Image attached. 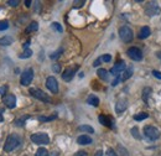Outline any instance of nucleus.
I'll return each mask as SVG.
<instances>
[{
    "label": "nucleus",
    "instance_id": "41",
    "mask_svg": "<svg viewBox=\"0 0 161 156\" xmlns=\"http://www.w3.org/2000/svg\"><path fill=\"white\" fill-rule=\"evenodd\" d=\"M4 121V108L0 107V123Z\"/></svg>",
    "mask_w": 161,
    "mask_h": 156
},
{
    "label": "nucleus",
    "instance_id": "14",
    "mask_svg": "<svg viewBox=\"0 0 161 156\" xmlns=\"http://www.w3.org/2000/svg\"><path fill=\"white\" fill-rule=\"evenodd\" d=\"M133 72H134V68H133V66H129V67H126L125 70H124V72L120 75V81L121 82H124V81H126V79H129V78L133 76Z\"/></svg>",
    "mask_w": 161,
    "mask_h": 156
},
{
    "label": "nucleus",
    "instance_id": "39",
    "mask_svg": "<svg viewBox=\"0 0 161 156\" xmlns=\"http://www.w3.org/2000/svg\"><path fill=\"white\" fill-rule=\"evenodd\" d=\"M73 156H88V154L86 151H77Z\"/></svg>",
    "mask_w": 161,
    "mask_h": 156
},
{
    "label": "nucleus",
    "instance_id": "15",
    "mask_svg": "<svg viewBox=\"0 0 161 156\" xmlns=\"http://www.w3.org/2000/svg\"><path fill=\"white\" fill-rule=\"evenodd\" d=\"M99 121H101L102 125H104V126H108V128H113V120L110 119L109 117H107V115H103L101 114L99 115Z\"/></svg>",
    "mask_w": 161,
    "mask_h": 156
},
{
    "label": "nucleus",
    "instance_id": "28",
    "mask_svg": "<svg viewBox=\"0 0 161 156\" xmlns=\"http://www.w3.org/2000/svg\"><path fill=\"white\" fill-rule=\"evenodd\" d=\"M131 135L135 137V139H138V140H140L141 139V135L139 134V129L136 128V126H134V128H131Z\"/></svg>",
    "mask_w": 161,
    "mask_h": 156
},
{
    "label": "nucleus",
    "instance_id": "5",
    "mask_svg": "<svg viewBox=\"0 0 161 156\" xmlns=\"http://www.w3.org/2000/svg\"><path fill=\"white\" fill-rule=\"evenodd\" d=\"M32 79H34V70H32V68H27V70H25V71L22 72L21 78H20L21 86L27 87L29 84H31Z\"/></svg>",
    "mask_w": 161,
    "mask_h": 156
},
{
    "label": "nucleus",
    "instance_id": "26",
    "mask_svg": "<svg viewBox=\"0 0 161 156\" xmlns=\"http://www.w3.org/2000/svg\"><path fill=\"white\" fill-rule=\"evenodd\" d=\"M146 118H149V114L145 113V112H141L139 114H135V115H134V119H135L136 121H141V120H144V119H146Z\"/></svg>",
    "mask_w": 161,
    "mask_h": 156
},
{
    "label": "nucleus",
    "instance_id": "48",
    "mask_svg": "<svg viewBox=\"0 0 161 156\" xmlns=\"http://www.w3.org/2000/svg\"><path fill=\"white\" fill-rule=\"evenodd\" d=\"M156 56H158V57H159V58H161V51H159V52H158V53H156Z\"/></svg>",
    "mask_w": 161,
    "mask_h": 156
},
{
    "label": "nucleus",
    "instance_id": "30",
    "mask_svg": "<svg viewBox=\"0 0 161 156\" xmlns=\"http://www.w3.org/2000/svg\"><path fill=\"white\" fill-rule=\"evenodd\" d=\"M57 118V114H52L50 117H39L40 121H51V120H55Z\"/></svg>",
    "mask_w": 161,
    "mask_h": 156
},
{
    "label": "nucleus",
    "instance_id": "10",
    "mask_svg": "<svg viewBox=\"0 0 161 156\" xmlns=\"http://www.w3.org/2000/svg\"><path fill=\"white\" fill-rule=\"evenodd\" d=\"M46 87L52 92V93H57L58 92V82L55 77H48L46 79Z\"/></svg>",
    "mask_w": 161,
    "mask_h": 156
},
{
    "label": "nucleus",
    "instance_id": "8",
    "mask_svg": "<svg viewBox=\"0 0 161 156\" xmlns=\"http://www.w3.org/2000/svg\"><path fill=\"white\" fill-rule=\"evenodd\" d=\"M125 68H126L125 62H124V61H119V62H117V63L113 66V68L110 70V73H112L113 76L118 77V76H120L121 73L124 72V70H125Z\"/></svg>",
    "mask_w": 161,
    "mask_h": 156
},
{
    "label": "nucleus",
    "instance_id": "13",
    "mask_svg": "<svg viewBox=\"0 0 161 156\" xmlns=\"http://www.w3.org/2000/svg\"><path fill=\"white\" fill-rule=\"evenodd\" d=\"M126 108H128V100H126L125 98H120V99L117 102V104H115V112H117L118 114H120V113H123Z\"/></svg>",
    "mask_w": 161,
    "mask_h": 156
},
{
    "label": "nucleus",
    "instance_id": "6",
    "mask_svg": "<svg viewBox=\"0 0 161 156\" xmlns=\"http://www.w3.org/2000/svg\"><path fill=\"white\" fill-rule=\"evenodd\" d=\"M30 94H31L34 98H36V99L41 100V102H45V103L51 102V98L48 97L43 91L37 89V88H31V89H30Z\"/></svg>",
    "mask_w": 161,
    "mask_h": 156
},
{
    "label": "nucleus",
    "instance_id": "46",
    "mask_svg": "<svg viewBox=\"0 0 161 156\" xmlns=\"http://www.w3.org/2000/svg\"><path fill=\"white\" fill-rule=\"evenodd\" d=\"M94 156H103V151H102V150H98V151L96 153V155H94Z\"/></svg>",
    "mask_w": 161,
    "mask_h": 156
},
{
    "label": "nucleus",
    "instance_id": "24",
    "mask_svg": "<svg viewBox=\"0 0 161 156\" xmlns=\"http://www.w3.org/2000/svg\"><path fill=\"white\" fill-rule=\"evenodd\" d=\"M29 115H25V117H21V118H18L15 121H14V124L16 125V126H24L25 125V123H26V120L29 119Z\"/></svg>",
    "mask_w": 161,
    "mask_h": 156
},
{
    "label": "nucleus",
    "instance_id": "27",
    "mask_svg": "<svg viewBox=\"0 0 161 156\" xmlns=\"http://www.w3.org/2000/svg\"><path fill=\"white\" fill-rule=\"evenodd\" d=\"M31 55H32V51L30 50V48H27V50H24V52L21 53L20 58H29V57H31Z\"/></svg>",
    "mask_w": 161,
    "mask_h": 156
},
{
    "label": "nucleus",
    "instance_id": "36",
    "mask_svg": "<svg viewBox=\"0 0 161 156\" xmlns=\"http://www.w3.org/2000/svg\"><path fill=\"white\" fill-rule=\"evenodd\" d=\"M101 58H102V61H103V62H109V61L112 59V56L107 53V55H103Z\"/></svg>",
    "mask_w": 161,
    "mask_h": 156
},
{
    "label": "nucleus",
    "instance_id": "17",
    "mask_svg": "<svg viewBox=\"0 0 161 156\" xmlns=\"http://www.w3.org/2000/svg\"><path fill=\"white\" fill-rule=\"evenodd\" d=\"M150 34H151V30H150V27L149 26H144V27H141L140 29V32H139V39H146V37H149L150 36Z\"/></svg>",
    "mask_w": 161,
    "mask_h": 156
},
{
    "label": "nucleus",
    "instance_id": "42",
    "mask_svg": "<svg viewBox=\"0 0 161 156\" xmlns=\"http://www.w3.org/2000/svg\"><path fill=\"white\" fill-rule=\"evenodd\" d=\"M101 62H102V58H101V57H99V58H98V59H96V61L93 62V66H94V67H98V66L101 64Z\"/></svg>",
    "mask_w": 161,
    "mask_h": 156
},
{
    "label": "nucleus",
    "instance_id": "3",
    "mask_svg": "<svg viewBox=\"0 0 161 156\" xmlns=\"http://www.w3.org/2000/svg\"><path fill=\"white\" fill-rule=\"evenodd\" d=\"M144 134H145V136L147 137L149 140H151V141H154V140H156V139L160 137V131H159V129L155 128V126H153V125L145 126V128H144Z\"/></svg>",
    "mask_w": 161,
    "mask_h": 156
},
{
    "label": "nucleus",
    "instance_id": "43",
    "mask_svg": "<svg viewBox=\"0 0 161 156\" xmlns=\"http://www.w3.org/2000/svg\"><path fill=\"white\" fill-rule=\"evenodd\" d=\"M153 75H154L156 78L161 79V72H159V71H153Z\"/></svg>",
    "mask_w": 161,
    "mask_h": 156
},
{
    "label": "nucleus",
    "instance_id": "29",
    "mask_svg": "<svg viewBox=\"0 0 161 156\" xmlns=\"http://www.w3.org/2000/svg\"><path fill=\"white\" fill-rule=\"evenodd\" d=\"M35 156H48V151L45 148H40V149H37Z\"/></svg>",
    "mask_w": 161,
    "mask_h": 156
},
{
    "label": "nucleus",
    "instance_id": "37",
    "mask_svg": "<svg viewBox=\"0 0 161 156\" xmlns=\"http://www.w3.org/2000/svg\"><path fill=\"white\" fill-rule=\"evenodd\" d=\"M19 3H20L19 0H9V1H8V4H9L10 6H18Z\"/></svg>",
    "mask_w": 161,
    "mask_h": 156
},
{
    "label": "nucleus",
    "instance_id": "31",
    "mask_svg": "<svg viewBox=\"0 0 161 156\" xmlns=\"http://www.w3.org/2000/svg\"><path fill=\"white\" fill-rule=\"evenodd\" d=\"M8 29H9V21H8V20H3V21H0V31L8 30Z\"/></svg>",
    "mask_w": 161,
    "mask_h": 156
},
{
    "label": "nucleus",
    "instance_id": "23",
    "mask_svg": "<svg viewBox=\"0 0 161 156\" xmlns=\"http://www.w3.org/2000/svg\"><path fill=\"white\" fill-rule=\"evenodd\" d=\"M97 75H98V77L103 79V81H108V71L107 70H104V68H99L98 70V72H97Z\"/></svg>",
    "mask_w": 161,
    "mask_h": 156
},
{
    "label": "nucleus",
    "instance_id": "38",
    "mask_svg": "<svg viewBox=\"0 0 161 156\" xmlns=\"http://www.w3.org/2000/svg\"><path fill=\"white\" fill-rule=\"evenodd\" d=\"M73 4H75V5H73L75 8H80L82 5H84V0H80V1H75Z\"/></svg>",
    "mask_w": 161,
    "mask_h": 156
},
{
    "label": "nucleus",
    "instance_id": "40",
    "mask_svg": "<svg viewBox=\"0 0 161 156\" xmlns=\"http://www.w3.org/2000/svg\"><path fill=\"white\" fill-rule=\"evenodd\" d=\"M6 91H8V87L6 86H4V87H0V94H5L6 93Z\"/></svg>",
    "mask_w": 161,
    "mask_h": 156
},
{
    "label": "nucleus",
    "instance_id": "44",
    "mask_svg": "<svg viewBox=\"0 0 161 156\" xmlns=\"http://www.w3.org/2000/svg\"><path fill=\"white\" fill-rule=\"evenodd\" d=\"M60 155V154H58V151H56V150H55V151H52V153H50V154H48V156H58Z\"/></svg>",
    "mask_w": 161,
    "mask_h": 156
},
{
    "label": "nucleus",
    "instance_id": "45",
    "mask_svg": "<svg viewBox=\"0 0 161 156\" xmlns=\"http://www.w3.org/2000/svg\"><path fill=\"white\" fill-rule=\"evenodd\" d=\"M31 3H32L31 0H26V1H25V5H26L27 8H30V6H31Z\"/></svg>",
    "mask_w": 161,
    "mask_h": 156
},
{
    "label": "nucleus",
    "instance_id": "18",
    "mask_svg": "<svg viewBox=\"0 0 161 156\" xmlns=\"http://www.w3.org/2000/svg\"><path fill=\"white\" fill-rule=\"evenodd\" d=\"M87 103L89 104V105H93V107H98L99 105V99L97 96H94V94H91L89 97L87 98Z\"/></svg>",
    "mask_w": 161,
    "mask_h": 156
},
{
    "label": "nucleus",
    "instance_id": "4",
    "mask_svg": "<svg viewBox=\"0 0 161 156\" xmlns=\"http://www.w3.org/2000/svg\"><path fill=\"white\" fill-rule=\"evenodd\" d=\"M31 141L37 145H47L50 142V137L46 133H36L31 135Z\"/></svg>",
    "mask_w": 161,
    "mask_h": 156
},
{
    "label": "nucleus",
    "instance_id": "21",
    "mask_svg": "<svg viewBox=\"0 0 161 156\" xmlns=\"http://www.w3.org/2000/svg\"><path fill=\"white\" fill-rule=\"evenodd\" d=\"M13 37H10V36H4V37H0V45L1 46H9V45H11L13 43Z\"/></svg>",
    "mask_w": 161,
    "mask_h": 156
},
{
    "label": "nucleus",
    "instance_id": "25",
    "mask_svg": "<svg viewBox=\"0 0 161 156\" xmlns=\"http://www.w3.org/2000/svg\"><path fill=\"white\" fill-rule=\"evenodd\" d=\"M37 29H39V24L36 22V21H32L29 26H27V29H26V32H31V31H37Z\"/></svg>",
    "mask_w": 161,
    "mask_h": 156
},
{
    "label": "nucleus",
    "instance_id": "47",
    "mask_svg": "<svg viewBox=\"0 0 161 156\" xmlns=\"http://www.w3.org/2000/svg\"><path fill=\"white\" fill-rule=\"evenodd\" d=\"M29 45H30V41H27V42H25V43H24V48H25V50H27V47H29Z\"/></svg>",
    "mask_w": 161,
    "mask_h": 156
},
{
    "label": "nucleus",
    "instance_id": "35",
    "mask_svg": "<svg viewBox=\"0 0 161 156\" xmlns=\"http://www.w3.org/2000/svg\"><path fill=\"white\" fill-rule=\"evenodd\" d=\"M52 71L56 72V73H58V72L61 71V66L58 64V63H55V64L52 66Z\"/></svg>",
    "mask_w": 161,
    "mask_h": 156
},
{
    "label": "nucleus",
    "instance_id": "22",
    "mask_svg": "<svg viewBox=\"0 0 161 156\" xmlns=\"http://www.w3.org/2000/svg\"><path fill=\"white\" fill-rule=\"evenodd\" d=\"M117 155L118 156H129V153H128V150H126L123 145H118V146H117Z\"/></svg>",
    "mask_w": 161,
    "mask_h": 156
},
{
    "label": "nucleus",
    "instance_id": "1",
    "mask_svg": "<svg viewBox=\"0 0 161 156\" xmlns=\"http://www.w3.org/2000/svg\"><path fill=\"white\" fill-rule=\"evenodd\" d=\"M20 137L18 136V135H15V134H10L8 139H6V141H5V144H4V151L5 153H10V151H13V150H15L19 145H20Z\"/></svg>",
    "mask_w": 161,
    "mask_h": 156
},
{
    "label": "nucleus",
    "instance_id": "32",
    "mask_svg": "<svg viewBox=\"0 0 161 156\" xmlns=\"http://www.w3.org/2000/svg\"><path fill=\"white\" fill-rule=\"evenodd\" d=\"M61 53H63V48H60L58 51H56V52H53V53H51V59H57L58 57L61 56Z\"/></svg>",
    "mask_w": 161,
    "mask_h": 156
},
{
    "label": "nucleus",
    "instance_id": "9",
    "mask_svg": "<svg viewBox=\"0 0 161 156\" xmlns=\"http://www.w3.org/2000/svg\"><path fill=\"white\" fill-rule=\"evenodd\" d=\"M78 68H80L78 66H75V67H69V68L64 70V72H63V75H62V79L66 81V82L72 81V78L75 77V75L77 73Z\"/></svg>",
    "mask_w": 161,
    "mask_h": 156
},
{
    "label": "nucleus",
    "instance_id": "19",
    "mask_svg": "<svg viewBox=\"0 0 161 156\" xmlns=\"http://www.w3.org/2000/svg\"><path fill=\"white\" fill-rule=\"evenodd\" d=\"M151 93H153V91H151V88H149V87H146V88L142 89V100H144L145 103H147L149 97L151 96Z\"/></svg>",
    "mask_w": 161,
    "mask_h": 156
},
{
    "label": "nucleus",
    "instance_id": "20",
    "mask_svg": "<svg viewBox=\"0 0 161 156\" xmlns=\"http://www.w3.org/2000/svg\"><path fill=\"white\" fill-rule=\"evenodd\" d=\"M78 131H83V133H88V134H93L94 129L89 125H80L78 126Z\"/></svg>",
    "mask_w": 161,
    "mask_h": 156
},
{
    "label": "nucleus",
    "instance_id": "33",
    "mask_svg": "<svg viewBox=\"0 0 161 156\" xmlns=\"http://www.w3.org/2000/svg\"><path fill=\"white\" fill-rule=\"evenodd\" d=\"M52 27H53L55 30H57L58 32H62V31H63V29H62V26H61V25H60V24H58V22H53V24H52Z\"/></svg>",
    "mask_w": 161,
    "mask_h": 156
},
{
    "label": "nucleus",
    "instance_id": "16",
    "mask_svg": "<svg viewBox=\"0 0 161 156\" xmlns=\"http://www.w3.org/2000/svg\"><path fill=\"white\" fill-rule=\"evenodd\" d=\"M77 142L80 145H89V144H92V137L88 135H80L77 137Z\"/></svg>",
    "mask_w": 161,
    "mask_h": 156
},
{
    "label": "nucleus",
    "instance_id": "34",
    "mask_svg": "<svg viewBox=\"0 0 161 156\" xmlns=\"http://www.w3.org/2000/svg\"><path fill=\"white\" fill-rule=\"evenodd\" d=\"M105 156H118V155H117V153H115L113 149L109 148V149L107 150V153H105Z\"/></svg>",
    "mask_w": 161,
    "mask_h": 156
},
{
    "label": "nucleus",
    "instance_id": "7",
    "mask_svg": "<svg viewBox=\"0 0 161 156\" xmlns=\"http://www.w3.org/2000/svg\"><path fill=\"white\" fill-rule=\"evenodd\" d=\"M128 56L133 61H141L142 59V52H141L140 48L138 47H130L128 51H126Z\"/></svg>",
    "mask_w": 161,
    "mask_h": 156
},
{
    "label": "nucleus",
    "instance_id": "12",
    "mask_svg": "<svg viewBox=\"0 0 161 156\" xmlns=\"http://www.w3.org/2000/svg\"><path fill=\"white\" fill-rule=\"evenodd\" d=\"M145 13H146V15H149V16H154V15H156V14L160 13V9H159L158 4L150 3V4L145 8Z\"/></svg>",
    "mask_w": 161,
    "mask_h": 156
},
{
    "label": "nucleus",
    "instance_id": "11",
    "mask_svg": "<svg viewBox=\"0 0 161 156\" xmlns=\"http://www.w3.org/2000/svg\"><path fill=\"white\" fill-rule=\"evenodd\" d=\"M3 102L9 109H14L16 107V97H15V94H6L5 97L3 98Z\"/></svg>",
    "mask_w": 161,
    "mask_h": 156
},
{
    "label": "nucleus",
    "instance_id": "2",
    "mask_svg": "<svg viewBox=\"0 0 161 156\" xmlns=\"http://www.w3.org/2000/svg\"><path fill=\"white\" fill-rule=\"evenodd\" d=\"M119 36L123 42H131L134 39V32L129 26H121L119 29Z\"/></svg>",
    "mask_w": 161,
    "mask_h": 156
}]
</instances>
